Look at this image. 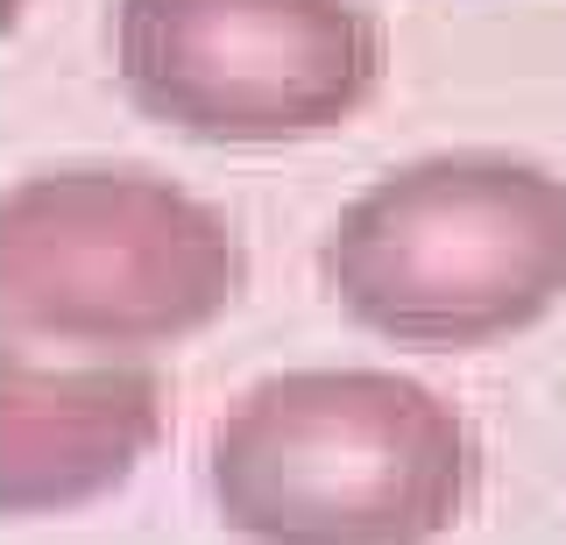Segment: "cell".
Here are the masks:
<instances>
[{
    "mask_svg": "<svg viewBox=\"0 0 566 545\" xmlns=\"http://www.w3.org/2000/svg\"><path fill=\"white\" fill-rule=\"evenodd\" d=\"M241 291L234 227L142 164H57L0 191V319L71 347H164Z\"/></svg>",
    "mask_w": 566,
    "mask_h": 545,
    "instance_id": "cell-3",
    "label": "cell"
},
{
    "mask_svg": "<svg viewBox=\"0 0 566 545\" xmlns=\"http://www.w3.org/2000/svg\"><path fill=\"white\" fill-rule=\"evenodd\" d=\"M474 482L468 418L397 368H283L206 432V496L248 545H432Z\"/></svg>",
    "mask_w": 566,
    "mask_h": 545,
    "instance_id": "cell-1",
    "label": "cell"
},
{
    "mask_svg": "<svg viewBox=\"0 0 566 545\" xmlns=\"http://www.w3.org/2000/svg\"><path fill=\"white\" fill-rule=\"evenodd\" d=\"M347 319L397 347H489L566 305V178L503 149L382 170L318 241Z\"/></svg>",
    "mask_w": 566,
    "mask_h": 545,
    "instance_id": "cell-2",
    "label": "cell"
},
{
    "mask_svg": "<svg viewBox=\"0 0 566 545\" xmlns=\"http://www.w3.org/2000/svg\"><path fill=\"white\" fill-rule=\"evenodd\" d=\"M114 64L149 120L227 149L333 135L382 78L361 0H120Z\"/></svg>",
    "mask_w": 566,
    "mask_h": 545,
    "instance_id": "cell-4",
    "label": "cell"
},
{
    "mask_svg": "<svg viewBox=\"0 0 566 545\" xmlns=\"http://www.w3.org/2000/svg\"><path fill=\"white\" fill-rule=\"evenodd\" d=\"M164 432L149 368H43L0 355V517H64L114 496Z\"/></svg>",
    "mask_w": 566,
    "mask_h": 545,
    "instance_id": "cell-5",
    "label": "cell"
}]
</instances>
